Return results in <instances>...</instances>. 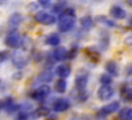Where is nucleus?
I'll return each instance as SVG.
<instances>
[{
  "instance_id": "13",
  "label": "nucleus",
  "mask_w": 132,
  "mask_h": 120,
  "mask_svg": "<svg viewBox=\"0 0 132 120\" xmlns=\"http://www.w3.org/2000/svg\"><path fill=\"white\" fill-rule=\"evenodd\" d=\"M70 72H71V68L69 65H66V64H61V65L57 66V68H56V73L61 79H65L67 77H69Z\"/></svg>"
},
{
  "instance_id": "3",
  "label": "nucleus",
  "mask_w": 132,
  "mask_h": 120,
  "mask_svg": "<svg viewBox=\"0 0 132 120\" xmlns=\"http://www.w3.org/2000/svg\"><path fill=\"white\" fill-rule=\"evenodd\" d=\"M34 19L37 23H39L41 25H46V26L53 25L56 22V18L53 14L45 12V11H38L34 16Z\"/></svg>"
},
{
  "instance_id": "33",
  "label": "nucleus",
  "mask_w": 132,
  "mask_h": 120,
  "mask_svg": "<svg viewBox=\"0 0 132 120\" xmlns=\"http://www.w3.org/2000/svg\"><path fill=\"white\" fill-rule=\"evenodd\" d=\"M5 1H6V0H1V2H2V3H4Z\"/></svg>"
},
{
  "instance_id": "4",
  "label": "nucleus",
  "mask_w": 132,
  "mask_h": 120,
  "mask_svg": "<svg viewBox=\"0 0 132 120\" xmlns=\"http://www.w3.org/2000/svg\"><path fill=\"white\" fill-rule=\"evenodd\" d=\"M51 93V88L47 85H41L39 86L36 90L33 91L32 93V98L37 100V101H41L44 98H46Z\"/></svg>"
},
{
  "instance_id": "15",
  "label": "nucleus",
  "mask_w": 132,
  "mask_h": 120,
  "mask_svg": "<svg viewBox=\"0 0 132 120\" xmlns=\"http://www.w3.org/2000/svg\"><path fill=\"white\" fill-rule=\"evenodd\" d=\"M22 21H23V17H22V14H20V13L15 12V13H12V14L9 17L8 24H9L10 28H11V29H13V28L18 27V26L22 23Z\"/></svg>"
},
{
  "instance_id": "5",
  "label": "nucleus",
  "mask_w": 132,
  "mask_h": 120,
  "mask_svg": "<svg viewBox=\"0 0 132 120\" xmlns=\"http://www.w3.org/2000/svg\"><path fill=\"white\" fill-rule=\"evenodd\" d=\"M113 94H114V91L110 85H102L97 91V96L102 101H106L110 99L113 96Z\"/></svg>"
},
{
  "instance_id": "19",
  "label": "nucleus",
  "mask_w": 132,
  "mask_h": 120,
  "mask_svg": "<svg viewBox=\"0 0 132 120\" xmlns=\"http://www.w3.org/2000/svg\"><path fill=\"white\" fill-rule=\"evenodd\" d=\"M53 78H54V73H53V71H52L50 68L43 70V71L39 74V81L44 82V83H50V82H52V81H53Z\"/></svg>"
},
{
  "instance_id": "28",
  "label": "nucleus",
  "mask_w": 132,
  "mask_h": 120,
  "mask_svg": "<svg viewBox=\"0 0 132 120\" xmlns=\"http://www.w3.org/2000/svg\"><path fill=\"white\" fill-rule=\"evenodd\" d=\"M8 56H9L8 52H6V51H2V52H1V57H0L1 62H4L5 60H7V59H8Z\"/></svg>"
},
{
  "instance_id": "12",
  "label": "nucleus",
  "mask_w": 132,
  "mask_h": 120,
  "mask_svg": "<svg viewBox=\"0 0 132 120\" xmlns=\"http://www.w3.org/2000/svg\"><path fill=\"white\" fill-rule=\"evenodd\" d=\"M109 13L113 19H117V20H122L126 17V11L124 10V8H122L119 5H113L110 8Z\"/></svg>"
},
{
  "instance_id": "23",
  "label": "nucleus",
  "mask_w": 132,
  "mask_h": 120,
  "mask_svg": "<svg viewBox=\"0 0 132 120\" xmlns=\"http://www.w3.org/2000/svg\"><path fill=\"white\" fill-rule=\"evenodd\" d=\"M97 21L100 22V23H102V24H104V25H106L107 27H114L116 26L114 22H112L111 20H108L104 16H98L97 17Z\"/></svg>"
},
{
  "instance_id": "8",
  "label": "nucleus",
  "mask_w": 132,
  "mask_h": 120,
  "mask_svg": "<svg viewBox=\"0 0 132 120\" xmlns=\"http://www.w3.org/2000/svg\"><path fill=\"white\" fill-rule=\"evenodd\" d=\"M74 85H75V89L78 93L85 92L87 85H88V74L87 73L77 74L75 78V81H74Z\"/></svg>"
},
{
  "instance_id": "27",
  "label": "nucleus",
  "mask_w": 132,
  "mask_h": 120,
  "mask_svg": "<svg viewBox=\"0 0 132 120\" xmlns=\"http://www.w3.org/2000/svg\"><path fill=\"white\" fill-rule=\"evenodd\" d=\"M37 1H38V3H39L42 7H44V8L50 7V5L52 4V0H37Z\"/></svg>"
},
{
  "instance_id": "1",
  "label": "nucleus",
  "mask_w": 132,
  "mask_h": 120,
  "mask_svg": "<svg viewBox=\"0 0 132 120\" xmlns=\"http://www.w3.org/2000/svg\"><path fill=\"white\" fill-rule=\"evenodd\" d=\"M75 24V11L73 8L66 7L59 16L58 28L61 32L70 31Z\"/></svg>"
},
{
  "instance_id": "30",
  "label": "nucleus",
  "mask_w": 132,
  "mask_h": 120,
  "mask_svg": "<svg viewBox=\"0 0 132 120\" xmlns=\"http://www.w3.org/2000/svg\"><path fill=\"white\" fill-rule=\"evenodd\" d=\"M45 120H57V119H56V117H48Z\"/></svg>"
},
{
  "instance_id": "22",
  "label": "nucleus",
  "mask_w": 132,
  "mask_h": 120,
  "mask_svg": "<svg viewBox=\"0 0 132 120\" xmlns=\"http://www.w3.org/2000/svg\"><path fill=\"white\" fill-rule=\"evenodd\" d=\"M66 88H67V83L65 80L63 79H60L56 82V85H55V89L58 93H64L66 91Z\"/></svg>"
},
{
  "instance_id": "16",
  "label": "nucleus",
  "mask_w": 132,
  "mask_h": 120,
  "mask_svg": "<svg viewBox=\"0 0 132 120\" xmlns=\"http://www.w3.org/2000/svg\"><path fill=\"white\" fill-rule=\"evenodd\" d=\"M119 120H132V108H123L118 115Z\"/></svg>"
},
{
  "instance_id": "17",
  "label": "nucleus",
  "mask_w": 132,
  "mask_h": 120,
  "mask_svg": "<svg viewBox=\"0 0 132 120\" xmlns=\"http://www.w3.org/2000/svg\"><path fill=\"white\" fill-rule=\"evenodd\" d=\"M121 97L127 102H132V88L124 86L121 90Z\"/></svg>"
},
{
  "instance_id": "31",
  "label": "nucleus",
  "mask_w": 132,
  "mask_h": 120,
  "mask_svg": "<svg viewBox=\"0 0 132 120\" xmlns=\"http://www.w3.org/2000/svg\"><path fill=\"white\" fill-rule=\"evenodd\" d=\"M72 120H85V118H82V117H80V118H73Z\"/></svg>"
},
{
  "instance_id": "25",
  "label": "nucleus",
  "mask_w": 132,
  "mask_h": 120,
  "mask_svg": "<svg viewBox=\"0 0 132 120\" xmlns=\"http://www.w3.org/2000/svg\"><path fill=\"white\" fill-rule=\"evenodd\" d=\"M112 82V79L110 77V74H107V73H104L100 77V83L102 85H110V83Z\"/></svg>"
},
{
  "instance_id": "9",
  "label": "nucleus",
  "mask_w": 132,
  "mask_h": 120,
  "mask_svg": "<svg viewBox=\"0 0 132 120\" xmlns=\"http://www.w3.org/2000/svg\"><path fill=\"white\" fill-rule=\"evenodd\" d=\"M69 108H70V101L66 98H58L53 103V110L59 113L65 112L69 110Z\"/></svg>"
},
{
  "instance_id": "11",
  "label": "nucleus",
  "mask_w": 132,
  "mask_h": 120,
  "mask_svg": "<svg viewBox=\"0 0 132 120\" xmlns=\"http://www.w3.org/2000/svg\"><path fill=\"white\" fill-rule=\"evenodd\" d=\"M68 57V51L64 47H58L53 52V58L56 61H64Z\"/></svg>"
},
{
  "instance_id": "18",
  "label": "nucleus",
  "mask_w": 132,
  "mask_h": 120,
  "mask_svg": "<svg viewBox=\"0 0 132 120\" xmlns=\"http://www.w3.org/2000/svg\"><path fill=\"white\" fill-rule=\"evenodd\" d=\"M60 41H61V38L57 33H52V34L47 35V37L45 38V43L50 44V46H53V47L59 46Z\"/></svg>"
},
{
  "instance_id": "29",
  "label": "nucleus",
  "mask_w": 132,
  "mask_h": 120,
  "mask_svg": "<svg viewBox=\"0 0 132 120\" xmlns=\"http://www.w3.org/2000/svg\"><path fill=\"white\" fill-rule=\"evenodd\" d=\"M126 2H127V4H128V5L132 6V0H126Z\"/></svg>"
},
{
  "instance_id": "6",
  "label": "nucleus",
  "mask_w": 132,
  "mask_h": 120,
  "mask_svg": "<svg viewBox=\"0 0 132 120\" xmlns=\"http://www.w3.org/2000/svg\"><path fill=\"white\" fill-rule=\"evenodd\" d=\"M119 109H120V102H119V101H112V102H109L108 104L102 107V108L98 111L97 115H98L99 117H105V116H107V115H110V114L117 112Z\"/></svg>"
},
{
  "instance_id": "21",
  "label": "nucleus",
  "mask_w": 132,
  "mask_h": 120,
  "mask_svg": "<svg viewBox=\"0 0 132 120\" xmlns=\"http://www.w3.org/2000/svg\"><path fill=\"white\" fill-rule=\"evenodd\" d=\"M48 115H50V109H47L46 107H40V108H38L32 112V116L35 118L46 117Z\"/></svg>"
},
{
  "instance_id": "32",
  "label": "nucleus",
  "mask_w": 132,
  "mask_h": 120,
  "mask_svg": "<svg viewBox=\"0 0 132 120\" xmlns=\"http://www.w3.org/2000/svg\"><path fill=\"white\" fill-rule=\"evenodd\" d=\"M129 25L132 27V17H131V18H130V20H129Z\"/></svg>"
},
{
  "instance_id": "14",
  "label": "nucleus",
  "mask_w": 132,
  "mask_h": 120,
  "mask_svg": "<svg viewBox=\"0 0 132 120\" xmlns=\"http://www.w3.org/2000/svg\"><path fill=\"white\" fill-rule=\"evenodd\" d=\"M105 69H106L107 73L110 74V76H113V77H118L119 76V66L112 60H110V61L105 63Z\"/></svg>"
},
{
  "instance_id": "26",
  "label": "nucleus",
  "mask_w": 132,
  "mask_h": 120,
  "mask_svg": "<svg viewBox=\"0 0 132 120\" xmlns=\"http://www.w3.org/2000/svg\"><path fill=\"white\" fill-rule=\"evenodd\" d=\"M29 117V114L27 111H20L19 114L16 115V119L15 120H27Z\"/></svg>"
},
{
  "instance_id": "20",
  "label": "nucleus",
  "mask_w": 132,
  "mask_h": 120,
  "mask_svg": "<svg viewBox=\"0 0 132 120\" xmlns=\"http://www.w3.org/2000/svg\"><path fill=\"white\" fill-rule=\"evenodd\" d=\"M79 23L82 27V29L85 30H90L92 27H93V19L90 17V16H85L82 18H80L79 20Z\"/></svg>"
},
{
  "instance_id": "34",
  "label": "nucleus",
  "mask_w": 132,
  "mask_h": 120,
  "mask_svg": "<svg viewBox=\"0 0 132 120\" xmlns=\"http://www.w3.org/2000/svg\"><path fill=\"white\" fill-rule=\"evenodd\" d=\"M131 83H132V81H131Z\"/></svg>"
},
{
  "instance_id": "24",
  "label": "nucleus",
  "mask_w": 132,
  "mask_h": 120,
  "mask_svg": "<svg viewBox=\"0 0 132 120\" xmlns=\"http://www.w3.org/2000/svg\"><path fill=\"white\" fill-rule=\"evenodd\" d=\"M86 51H87V52H86V54L88 55V57H89V58H90L92 61L97 62V61L99 60L100 55H99L97 52H95V51H93V50H90V49H87Z\"/></svg>"
},
{
  "instance_id": "10",
  "label": "nucleus",
  "mask_w": 132,
  "mask_h": 120,
  "mask_svg": "<svg viewBox=\"0 0 132 120\" xmlns=\"http://www.w3.org/2000/svg\"><path fill=\"white\" fill-rule=\"evenodd\" d=\"M11 61H12V64L16 67V68H23L27 65L28 63V60L27 58H25V56H23L22 54L20 53H14L11 57Z\"/></svg>"
},
{
  "instance_id": "7",
  "label": "nucleus",
  "mask_w": 132,
  "mask_h": 120,
  "mask_svg": "<svg viewBox=\"0 0 132 120\" xmlns=\"http://www.w3.org/2000/svg\"><path fill=\"white\" fill-rule=\"evenodd\" d=\"M1 109L3 111H5L6 113L10 114V113H13V112L18 111L20 109V106L15 104L13 102V99L11 97L7 96V97H5L4 99L1 100Z\"/></svg>"
},
{
  "instance_id": "2",
  "label": "nucleus",
  "mask_w": 132,
  "mask_h": 120,
  "mask_svg": "<svg viewBox=\"0 0 132 120\" xmlns=\"http://www.w3.org/2000/svg\"><path fill=\"white\" fill-rule=\"evenodd\" d=\"M4 42L7 47L12 48V49H16L23 44V38L16 30L11 29L9 31V33H7V35L4 39Z\"/></svg>"
}]
</instances>
